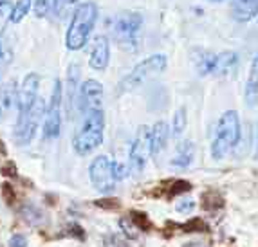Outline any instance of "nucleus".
Returning <instances> with one entry per match:
<instances>
[{"label": "nucleus", "mask_w": 258, "mask_h": 247, "mask_svg": "<svg viewBox=\"0 0 258 247\" xmlns=\"http://www.w3.org/2000/svg\"><path fill=\"white\" fill-rule=\"evenodd\" d=\"M0 2H4V0H0Z\"/></svg>", "instance_id": "obj_36"}, {"label": "nucleus", "mask_w": 258, "mask_h": 247, "mask_svg": "<svg viewBox=\"0 0 258 247\" xmlns=\"http://www.w3.org/2000/svg\"><path fill=\"white\" fill-rule=\"evenodd\" d=\"M31 6H33V0H18L17 4L13 6V13H11V22L18 24L22 22L24 18L29 15Z\"/></svg>", "instance_id": "obj_20"}, {"label": "nucleus", "mask_w": 258, "mask_h": 247, "mask_svg": "<svg viewBox=\"0 0 258 247\" xmlns=\"http://www.w3.org/2000/svg\"><path fill=\"white\" fill-rule=\"evenodd\" d=\"M168 135H170V126L166 121H157L154 125V128L150 130V152L154 157H157L159 153H163V150L166 148Z\"/></svg>", "instance_id": "obj_14"}, {"label": "nucleus", "mask_w": 258, "mask_h": 247, "mask_svg": "<svg viewBox=\"0 0 258 247\" xmlns=\"http://www.w3.org/2000/svg\"><path fill=\"white\" fill-rule=\"evenodd\" d=\"M128 217H130V220H132L134 224L138 225V229L141 231V233H143V231H147L148 227H150V220H148V217L145 215V213L132 211V213L128 215Z\"/></svg>", "instance_id": "obj_26"}, {"label": "nucleus", "mask_w": 258, "mask_h": 247, "mask_svg": "<svg viewBox=\"0 0 258 247\" xmlns=\"http://www.w3.org/2000/svg\"><path fill=\"white\" fill-rule=\"evenodd\" d=\"M256 13V0H231V15L238 22H249Z\"/></svg>", "instance_id": "obj_15"}, {"label": "nucleus", "mask_w": 258, "mask_h": 247, "mask_svg": "<svg viewBox=\"0 0 258 247\" xmlns=\"http://www.w3.org/2000/svg\"><path fill=\"white\" fill-rule=\"evenodd\" d=\"M175 209L181 215H188V213H191L195 209V202L191 199H181L175 204Z\"/></svg>", "instance_id": "obj_30"}, {"label": "nucleus", "mask_w": 258, "mask_h": 247, "mask_svg": "<svg viewBox=\"0 0 258 247\" xmlns=\"http://www.w3.org/2000/svg\"><path fill=\"white\" fill-rule=\"evenodd\" d=\"M189 190H191V184H189V182H186V181H173L172 184H170V188H168L166 197H168V199H172V197L181 195V193H188Z\"/></svg>", "instance_id": "obj_24"}, {"label": "nucleus", "mask_w": 258, "mask_h": 247, "mask_svg": "<svg viewBox=\"0 0 258 247\" xmlns=\"http://www.w3.org/2000/svg\"><path fill=\"white\" fill-rule=\"evenodd\" d=\"M119 227L125 231L126 236H128V238H132V240L138 238L139 234H141V231L138 229V225L130 220V217H123V218H121V220H119Z\"/></svg>", "instance_id": "obj_25"}, {"label": "nucleus", "mask_w": 258, "mask_h": 247, "mask_svg": "<svg viewBox=\"0 0 258 247\" xmlns=\"http://www.w3.org/2000/svg\"><path fill=\"white\" fill-rule=\"evenodd\" d=\"M194 153H195L194 143L191 141H184V143H181L179 148H177V155L172 160V164L179 166V168H188L191 164V160H194Z\"/></svg>", "instance_id": "obj_17"}, {"label": "nucleus", "mask_w": 258, "mask_h": 247, "mask_svg": "<svg viewBox=\"0 0 258 247\" xmlns=\"http://www.w3.org/2000/svg\"><path fill=\"white\" fill-rule=\"evenodd\" d=\"M11 13H13V4L11 2H0V35L4 33L6 26L11 22Z\"/></svg>", "instance_id": "obj_22"}, {"label": "nucleus", "mask_w": 258, "mask_h": 247, "mask_svg": "<svg viewBox=\"0 0 258 247\" xmlns=\"http://www.w3.org/2000/svg\"><path fill=\"white\" fill-rule=\"evenodd\" d=\"M237 61H238L237 52H231V51L220 52V54L215 56V69H213V74L222 76V74L233 72L235 67H237Z\"/></svg>", "instance_id": "obj_16"}, {"label": "nucleus", "mask_w": 258, "mask_h": 247, "mask_svg": "<svg viewBox=\"0 0 258 247\" xmlns=\"http://www.w3.org/2000/svg\"><path fill=\"white\" fill-rule=\"evenodd\" d=\"M80 110H103V85L96 79H87L80 89Z\"/></svg>", "instance_id": "obj_10"}, {"label": "nucleus", "mask_w": 258, "mask_h": 247, "mask_svg": "<svg viewBox=\"0 0 258 247\" xmlns=\"http://www.w3.org/2000/svg\"><path fill=\"white\" fill-rule=\"evenodd\" d=\"M38 87H40V76L36 72H29L22 81V87L18 89V116L26 114L33 107V103L38 98Z\"/></svg>", "instance_id": "obj_11"}, {"label": "nucleus", "mask_w": 258, "mask_h": 247, "mask_svg": "<svg viewBox=\"0 0 258 247\" xmlns=\"http://www.w3.org/2000/svg\"><path fill=\"white\" fill-rule=\"evenodd\" d=\"M224 206V199L217 193V191H206L203 195V208L208 209V211H213L217 208H222Z\"/></svg>", "instance_id": "obj_21"}, {"label": "nucleus", "mask_w": 258, "mask_h": 247, "mask_svg": "<svg viewBox=\"0 0 258 247\" xmlns=\"http://www.w3.org/2000/svg\"><path fill=\"white\" fill-rule=\"evenodd\" d=\"M256 60H253V65H251V76H249V81L245 83V101L247 105L254 107L258 101V79H256Z\"/></svg>", "instance_id": "obj_19"}, {"label": "nucleus", "mask_w": 258, "mask_h": 247, "mask_svg": "<svg viewBox=\"0 0 258 247\" xmlns=\"http://www.w3.org/2000/svg\"><path fill=\"white\" fill-rule=\"evenodd\" d=\"M112 175H114V181H123V179L128 175V166L121 164V162H112Z\"/></svg>", "instance_id": "obj_29"}, {"label": "nucleus", "mask_w": 258, "mask_h": 247, "mask_svg": "<svg viewBox=\"0 0 258 247\" xmlns=\"http://www.w3.org/2000/svg\"><path fill=\"white\" fill-rule=\"evenodd\" d=\"M150 128L139 126L138 134L134 137V143L130 144L128 152V174L141 175V172L147 168V162L150 159Z\"/></svg>", "instance_id": "obj_7"}, {"label": "nucleus", "mask_w": 258, "mask_h": 247, "mask_svg": "<svg viewBox=\"0 0 258 247\" xmlns=\"http://www.w3.org/2000/svg\"><path fill=\"white\" fill-rule=\"evenodd\" d=\"M240 139V119L237 110H228L220 116L215 128V137L211 143V155L213 159H222L231 148L237 146Z\"/></svg>", "instance_id": "obj_3"}, {"label": "nucleus", "mask_w": 258, "mask_h": 247, "mask_svg": "<svg viewBox=\"0 0 258 247\" xmlns=\"http://www.w3.org/2000/svg\"><path fill=\"white\" fill-rule=\"evenodd\" d=\"M18 103L17 81H8L0 87V121H6Z\"/></svg>", "instance_id": "obj_13"}, {"label": "nucleus", "mask_w": 258, "mask_h": 247, "mask_svg": "<svg viewBox=\"0 0 258 247\" xmlns=\"http://www.w3.org/2000/svg\"><path fill=\"white\" fill-rule=\"evenodd\" d=\"M92 186L101 193H110L116 186L114 175H112V162L107 155H98L89 166Z\"/></svg>", "instance_id": "obj_9"}, {"label": "nucleus", "mask_w": 258, "mask_h": 247, "mask_svg": "<svg viewBox=\"0 0 258 247\" xmlns=\"http://www.w3.org/2000/svg\"><path fill=\"white\" fill-rule=\"evenodd\" d=\"M166 69V56L164 54H152L148 56L147 60H143L141 63L134 67L132 72L128 76L121 79V83L117 85V92L123 94V92H130L134 89L141 87L143 83H147L150 78L161 74L163 70Z\"/></svg>", "instance_id": "obj_4"}, {"label": "nucleus", "mask_w": 258, "mask_h": 247, "mask_svg": "<svg viewBox=\"0 0 258 247\" xmlns=\"http://www.w3.org/2000/svg\"><path fill=\"white\" fill-rule=\"evenodd\" d=\"M96 20H98V6L94 2H83L74 9L73 20L65 35V44L69 51H80L85 47Z\"/></svg>", "instance_id": "obj_1"}, {"label": "nucleus", "mask_w": 258, "mask_h": 247, "mask_svg": "<svg viewBox=\"0 0 258 247\" xmlns=\"http://www.w3.org/2000/svg\"><path fill=\"white\" fill-rule=\"evenodd\" d=\"M54 8V0H36L35 2V13L36 17H45V15Z\"/></svg>", "instance_id": "obj_28"}, {"label": "nucleus", "mask_w": 258, "mask_h": 247, "mask_svg": "<svg viewBox=\"0 0 258 247\" xmlns=\"http://www.w3.org/2000/svg\"><path fill=\"white\" fill-rule=\"evenodd\" d=\"M210 2H222V0H210Z\"/></svg>", "instance_id": "obj_35"}, {"label": "nucleus", "mask_w": 258, "mask_h": 247, "mask_svg": "<svg viewBox=\"0 0 258 247\" xmlns=\"http://www.w3.org/2000/svg\"><path fill=\"white\" fill-rule=\"evenodd\" d=\"M143 27V17L136 11H123L114 18V36L125 51H136L139 42V31Z\"/></svg>", "instance_id": "obj_5"}, {"label": "nucleus", "mask_w": 258, "mask_h": 247, "mask_svg": "<svg viewBox=\"0 0 258 247\" xmlns=\"http://www.w3.org/2000/svg\"><path fill=\"white\" fill-rule=\"evenodd\" d=\"M110 60V44L107 36H98L94 40V45L91 49V58L89 63L94 70H105Z\"/></svg>", "instance_id": "obj_12"}, {"label": "nucleus", "mask_w": 258, "mask_h": 247, "mask_svg": "<svg viewBox=\"0 0 258 247\" xmlns=\"http://www.w3.org/2000/svg\"><path fill=\"white\" fill-rule=\"evenodd\" d=\"M43 114H45V103H43V100L38 96L36 101L33 103V107H31L26 114L18 116L17 128H15V141H17L20 146L29 144L31 141H33Z\"/></svg>", "instance_id": "obj_6"}, {"label": "nucleus", "mask_w": 258, "mask_h": 247, "mask_svg": "<svg viewBox=\"0 0 258 247\" xmlns=\"http://www.w3.org/2000/svg\"><path fill=\"white\" fill-rule=\"evenodd\" d=\"M0 58H2V44H0Z\"/></svg>", "instance_id": "obj_34"}, {"label": "nucleus", "mask_w": 258, "mask_h": 247, "mask_svg": "<svg viewBox=\"0 0 258 247\" xmlns=\"http://www.w3.org/2000/svg\"><path fill=\"white\" fill-rule=\"evenodd\" d=\"M45 121H43V137L56 139L60 135L61 128V83L60 79L54 81L51 100L45 105Z\"/></svg>", "instance_id": "obj_8"}, {"label": "nucleus", "mask_w": 258, "mask_h": 247, "mask_svg": "<svg viewBox=\"0 0 258 247\" xmlns=\"http://www.w3.org/2000/svg\"><path fill=\"white\" fill-rule=\"evenodd\" d=\"M105 116L103 110H89L83 112V121L80 130L73 139V146L78 155H89L103 143Z\"/></svg>", "instance_id": "obj_2"}, {"label": "nucleus", "mask_w": 258, "mask_h": 247, "mask_svg": "<svg viewBox=\"0 0 258 247\" xmlns=\"http://www.w3.org/2000/svg\"><path fill=\"white\" fill-rule=\"evenodd\" d=\"M173 135L175 137H179V135L184 132V128H186V109H179L175 112V116H173Z\"/></svg>", "instance_id": "obj_23"}, {"label": "nucleus", "mask_w": 258, "mask_h": 247, "mask_svg": "<svg viewBox=\"0 0 258 247\" xmlns=\"http://www.w3.org/2000/svg\"><path fill=\"white\" fill-rule=\"evenodd\" d=\"M215 56L213 52L208 51H199L197 58H195V65H197L199 74L203 76H208V74H213V69H215Z\"/></svg>", "instance_id": "obj_18"}, {"label": "nucleus", "mask_w": 258, "mask_h": 247, "mask_svg": "<svg viewBox=\"0 0 258 247\" xmlns=\"http://www.w3.org/2000/svg\"><path fill=\"white\" fill-rule=\"evenodd\" d=\"M9 247H27V238L24 234H13L9 240Z\"/></svg>", "instance_id": "obj_32"}, {"label": "nucleus", "mask_w": 258, "mask_h": 247, "mask_svg": "<svg viewBox=\"0 0 258 247\" xmlns=\"http://www.w3.org/2000/svg\"><path fill=\"white\" fill-rule=\"evenodd\" d=\"M182 247H210V245H206V243H203V242H189V243H184Z\"/></svg>", "instance_id": "obj_33"}, {"label": "nucleus", "mask_w": 258, "mask_h": 247, "mask_svg": "<svg viewBox=\"0 0 258 247\" xmlns=\"http://www.w3.org/2000/svg\"><path fill=\"white\" fill-rule=\"evenodd\" d=\"M182 229L186 231V233H203V231H206V224H204L201 218H194V220L186 222V224L181 225Z\"/></svg>", "instance_id": "obj_27"}, {"label": "nucleus", "mask_w": 258, "mask_h": 247, "mask_svg": "<svg viewBox=\"0 0 258 247\" xmlns=\"http://www.w3.org/2000/svg\"><path fill=\"white\" fill-rule=\"evenodd\" d=\"M94 204L98 206V208H103V209H117L119 208V200H116V199L94 200Z\"/></svg>", "instance_id": "obj_31"}]
</instances>
